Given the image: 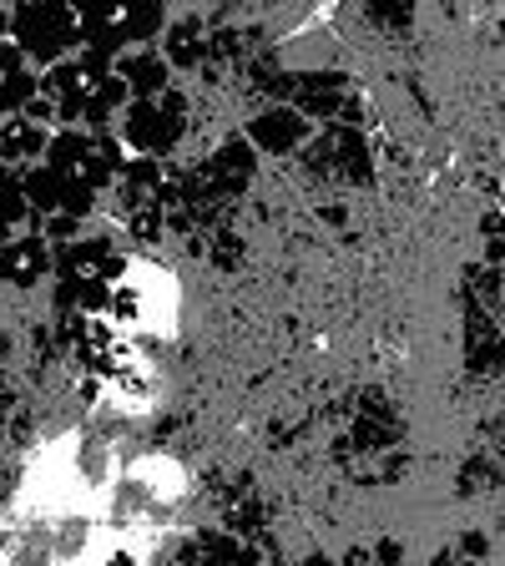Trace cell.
Returning a JSON list of instances; mask_svg holds the SVG:
<instances>
[{"label":"cell","mask_w":505,"mask_h":566,"mask_svg":"<svg viewBox=\"0 0 505 566\" xmlns=\"http://www.w3.org/2000/svg\"><path fill=\"white\" fill-rule=\"evenodd\" d=\"M172 25L167 6H76V31H82V51L102 56L106 66L127 51L157 46L162 31Z\"/></svg>","instance_id":"1"},{"label":"cell","mask_w":505,"mask_h":566,"mask_svg":"<svg viewBox=\"0 0 505 566\" xmlns=\"http://www.w3.org/2000/svg\"><path fill=\"white\" fill-rule=\"evenodd\" d=\"M41 167H51L56 177H66L71 188L92 192V198H102L112 182L122 177V167H127V153H122V142L106 132V137H96V132H82V127H56L46 142V157H41Z\"/></svg>","instance_id":"2"},{"label":"cell","mask_w":505,"mask_h":566,"mask_svg":"<svg viewBox=\"0 0 505 566\" xmlns=\"http://www.w3.org/2000/svg\"><path fill=\"white\" fill-rule=\"evenodd\" d=\"M21 61L31 71H51L56 61L82 51V31H76V6H56V0H31V6H11V31H6Z\"/></svg>","instance_id":"3"},{"label":"cell","mask_w":505,"mask_h":566,"mask_svg":"<svg viewBox=\"0 0 505 566\" xmlns=\"http://www.w3.org/2000/svg\"><path fill=\"white\" fill-rule=\"evenodd\" d=\"M112 137H117L122 153L137 157V163H162L177 142H182V112H177L172 92L157 96V102H131Z\"/></svg>","instance_id":"4"},{"label":"cell","mask_w":505,"mask_h":566,"mask_svg":"<svg viewBox=\"0 0 505 566\" xmlns=\"http://www.w3.org/2000/svg\"><path fill=\"white\" fill-rule=\"evenodd\" d=\"M106 76H112V66L92 51H76V56L56 61L51 71H41V96L56 106V127H76L86 117V106L96 102Z\"/></svg>","instance_id":"5"},{"label":"cell","mask_w":505,"mask_h":566,"mask_svg":"<svg viewBox=\"0 0 505 566\" xmlns=\"http://www.w3.org/2000/svg\"><path fill=\"white\" fill-rule=\"evenodd\" d=\"M122 273H127V259L112 248V238L82 233L76 243L56 248V279L66 289H117Z\"/></svg>","instance_id":"6"},{"label":"cell","mask_w":505,"mask_h":566,"mask_svg":"<svg viewBox=\"0 0 505 566\" xmlns=\"http://www.w3.org/2000/svg\"><path fill=\"white\" fill-rule=\"evenodd\" d=\"M21 198H25V208H31V218L35 223H46V218H76L82 223L86 212L96 208V198L92 192H82V188H71L66 177H56L51 167H21Z\"/></svg>","instance_id":"7"},{"label":"cell","mask_w":505,"mask_h":566,"mask_svg":"<svg viewBox=\"0 0 505 566\" xmlns=\"http://www.w3.org/2000/svg\"><path fill=\"white\" fill-rule=\"evenodd\" d=\"M308 117L298 112V106H263L259 117L248 122L243 142L253 147L259 157H294L298 147L308 142Z\"/></svg>","instance_id":"8"},{"label":"cell","mask_w":505,"mask_h":566,"mask_svg":"<svg viewBox=\"0 0 505 566\" xmlns=\"http://www.w3.org/2000/svg\"><path fill=\"white\" fill-rule=\"evenodd\" d=\"M56 273V248L41 233H15L11 243H0V283L11 289H35L41 279Z\"/></svg>","instance_id":"9"},{"label":"cell","mask_w":505,"mask_h":566,"mask_svg":"<svg viewBox=\"0 0 505 566\" xmlns=\"http://www.w3.org/2000/svg\"><path fill=\"white\" fill-rule=\"evenodd\" d=\"M112 76L127 86L131 102H157V96L172 92V66H167L162 46H141V51L117 56L112 61Z\"/></svg>","instance_id":"10"},{"label":"cell","mask_w":505,"mask_h":566,"mask_svg":"<svg viewBox=\"0 0 505 566\" xmlns=\"http://www.w3.org/2000/svg\"><path fill=\"white\" fill-rule=\"evenodd\" d=\"M35 92H41V71L25 66L11 41H0V117H21Z\"/></svg>","instance_id":"11"},{"label":"cell","mask_w":505,"mask_h":566,"mask_svg":"<svg viewBox=\"0 0 505 566\" xmlns=\"http://www.w3.org/2000/svg\"><path fill=\"white\" fill-rule=\"evenodd\" d=\"M46 142H51L46 127H35V122H25V117H0V163L15 167V172L41 163V157H46Z\"/></svg>","instance_id":"12"},{"label":"cell","mask_w":505,"mask_h":566,"mask_svg":"<svg viewBox=\"0 0 505 566\" xmlns=\"http://www.w3.org/2000/svg\"><path fill=\"white\" fill-rule=\"evenodd\" d=\"M35 218H31V208H25V198H21V177H15V167H6L0 163V243H11L15 233H35Z\"/></svg>","instance_id":"13"},{"label":"cell","mask_w":505,"mask_h":566,"mask_svg":"<svg viewBox=\"0 0 505 566\" xmlns=\"http://www.w3.org/2000/svg\"><path fill=\"white\" fill-rule=\"evenodd\" d=\"M253 163H259V153H253L243 137H228L223 147L212 153V177H218L223 188H243L248 177H253Z\"/></svg>","instance_id":"14"},{"label":"cell","mask_w":505,"mask_h":566,"mask_svg":"<svg viewBox=\"0 0 505 566\" xmlns=\"http://www.w3.org/2000/svg\"><path fill=\"white\" fill-rule=\"evenodd\" d=\"M202 566H259L253 562V552H248V546H238V542H218L212 546V556Z\"/></svg>","instance_id":"15"},{"label":"cell","mask_w":505,"mask_h":566,"mask_svg":"<svg viewBox=\"0 0 505 566\" xmlns=\"http://www.w3.org/2000/svg\"><path fill=\"white\" fill-rule=\"evenodd\" d=\"M131 233L147 243V238H157L162 233V218H157V208H141V212H131Z\"/></svg>","instance_id":"16"},{"label":"cell","mask_w":505,"mask_h":566,"mask_svg":"<svg viewBox=\"0 0 505 566\" xmlns=\"http://www.w3.org/2000/svg\"><path fill=\"white\" fill-rule=\"evenodd\" d=\"M106 566H137V562H131L127 552H117V556H112V562H106Z\"/></svg>","instance_id":"17"},{"label":"cell","mask_w":505,"mask_h":566,"mask_svg":"<svg viewBox=\"0 0 505 566\" xmlns=\"http://www.w3.org/2000/svg\"><path fill=\"white\" fill-rule=\"evenodd\" d=\"M278 566H288V562H278Z\"/></svg>","instance_id":"18"}]
</instances>
